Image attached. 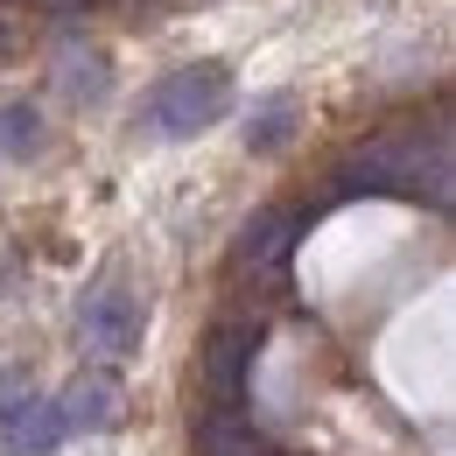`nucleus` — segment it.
Masks as SVG:
<instances>
[{"label": "nucleus", "instance_id": "f257e3e1", "mask_svg": "<svg viewBox=\"0 0 456 456\" xmlns=\"http://www.w3.org/2000/svg\"><path fill=\"white\" fill-rule=\"evenodd\" d=\"M330 197H414L450 211V134L443 126H407V134H372L338 169Z\"/></svg>", "mask_w": 456, "mask_h": 456}, {"label": "nucleus", "instance_id": "f03ea898", "mask_svg": "<svg viewBox=\"0 0 456 456\" xmlns=\"http://www.w3.org/2000/svg\"><path fill=\"white\" fill-rule=\"evenodd\" d=\"M225 106H232V70H225V63H190V70H175V77L155 85V99H148V126L169 134V141H190V134L218 126Z\"/></svg>", "mask_w": 456, "mask_h": 456}, {"label": "nucleus", "instance_id": "7ed1b4c3", "mask_svg": "<svg viewBox=\"0 0 456 456\" xmlns=\"http://www.w3.org/2000/svg\"><path fill=\"white\" fill-rule=\"evenodd\" d=\"M0 443H7V456H50L63 443L57 400L28 394L21 365H0Z\"/></svg>", "mask_w": 456, "mask_h": 456}, {"label": "nucleus", "instance_id": "20e7f679", "mask_svg": "<svg viewBox=\"0 0 456 456\" xmlns=\"http://www.w3.org/2000/svg\"><path fill=\"white\" fill-rule=\"evenodd\" d=\"M77 330H85V344H92L99 358H134V351H141V295L119 281V274H106V281L85 295Z\"/></svg>", "mask_w": 456, "mask_h": 456}, {"label": "nucleus", "instance_id": "39448f33", "mask_svg": "<svg viewBox=\"0 0 456 456\" xmlns=\"http://www.w3.org/2000/svg\"><path fill=\"white\" fill-rule=\"evenodd\" d=\"M316 211H295V204H274V211H260V218H246L239 232V246H232V267L239 274H281L288 253H295V239L309 225Z\"/></svg>", "mask_w": 456, "mask_h": 456}, {"label": "nucleus", "instance_id": "423d86ee", "mask_svg": "<svg viewBox=\"0 0 456 456\" xmlns=\"http://www.w3.org/2000/svg\"><path fill=\"white\" fill-rule=\"evenodd\" d=\"M253 351H260V323H218L204 344V394L211 407H239L246 379H253Z\"/></svg>", "mask_w": 456, "mask_h": 456}, {"label": "nucleus", "instance_id": "0eeeda50", "mask_svg": "<svg viewBox=\"0 0 456 456\" xmlns=\"http://www.w3.org/2000/svg\"><path fill=\"white\" fill-rule=\"evenodd\" d=\"M119 414H126V407H119V387L106 372H77L57 400L63 436H106V428H119Z\"/></svg>", "mask_w": 456, "mask_h": 456}, {"label": "nucleus", "instance_id": "6e6552de", "mask_svg": "<svg viewBox=\"0 0 456 456\" xmlns=\"http://www.w3.org/2000/svg\"><path fill=\"white\" fill-rule=\"evenodd\" d=\"M197 456H274V450H267V436L239 407H211L197 421Z\"/></svg>", "mask_w": 456, "mask_h": 456}, {"label": "nucleus", "instance_id": "1a4fd4ad", "mask_svg": "<svg viewBox=\"0 0 456 456\" xmlns=\"http://www.w3.org/2000/svg\"><path fill=\"white\" fill-rule=\"evenodd\" d=\"M0 148H7V155H36V148H43L36 106H0Z\"/></svg>", "mask_w": 456, "mask_h": 456}, {"label": "nucleus", "instance_id": "9d476101", "mask_svg": "<svg viewBox=\"0 0 456 456\" xmlns=\"http://www.w3.org/2000/svg\"><path fill=\"white\" fill-rule=\"evenodd\" d=\"M288 126H295V106H267V113H253V126H246V141H253V148H260V155H267V148H281L288 141Z\"/></svg>", "mask_w": 456, "mask_h": 456}, {"label": "nucleus", "instance_id": "9b49d317", "mask_svg": "<svg viewBox=\"0 0 456 456\" xmlns=\"http://www.w3.org/2000/svg\"><path fill=\"white\" fill-rule=\"evenodd\" d=\"M0 57H14V28L7 21H0Z\"/></svg>", "mask_w": 456, "mask_h": 456}]
</instances>
